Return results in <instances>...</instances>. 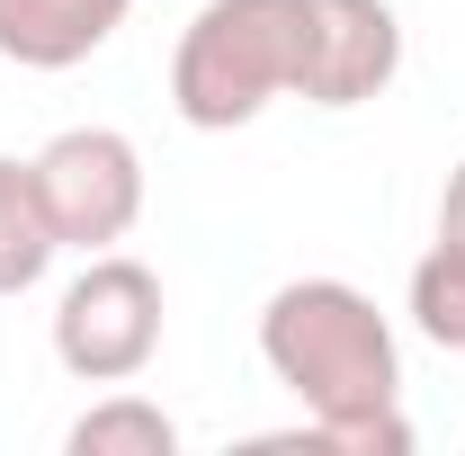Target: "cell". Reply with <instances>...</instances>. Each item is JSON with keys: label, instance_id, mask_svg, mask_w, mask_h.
Returning <instances> with one entry per match:
<instances>
[{"label": "cell", "instance_id": "9", "mask_svg": "<svg viewBox=\"0 0 465 456\" xmlns=\"http://www.w3.org/2000/svg\"><path fill=\"white\" fill-rule=\"evenodd\" d=\"M411 332L430 349L465 358V251H448V242L420 251V269H411Z\"/></svg>", "mask_w": 465, "mask_h": 456}, {"label": "cell", "instance_id": "8", "mask_svg": "<svg viewBox=\"0 0 465 456\" xmlns=\"http://www.w3.org/2000/svg\"><path fill=\"white\" fill-rule=\"evenodd\" d=\"M63 448L72 456H171L179 421L162 411V402H143V394H108V402H90V411L72 421Z\"/></svg>", "mask_w": 465, "mask_h": 456}, {"label": "cell", "instance_id": "4", "mask_svg": "<svg viewBox=\"0 0 465 456\" xmlns=\"http://www.w3.org/2000/svg\"><path fill=\"white\" fill-rule=\"evenodd\" d=\"M36 197L54 215V242L63 251H116L134 215H143V153L134 134L116 125H63L54 144L36 153Z\"/></svg>", "mask_w": 465, "mask_h": 456}, {"label": "cell", "instance_id": "5", "mask_svg": "<svg viewBox=\"0 0 465 456\" xmlns=\"http://www.w3.org/2000/svg\"><path fill=\"white\" fill-rule=\"evenodd\" d=\"M403 72V18L385 0H304L295 36V99L313 108H367Z\"/></svg>", "mask_w": 465, "mask_h": 456}, {"label": "cell", "instance_id": "3", "mask_svg": "<svg viewBox=\"0 0 465 456\" xmlns=\"http://www.w3.org/2000/svg\"><path fill=\"white\" fill-rule=\"evenodd\" d=\"M54 358L81 385H134L162 358V278L125 251H90L54 304Z\"/></svg>", "mask_w": 465, "mask_h": 456}, {"label": "cell", "instance_id": "6", "mask_svg": "<svg viewBox=\"0 0 465 456\" xmlns=\"http://www.w3.org/2000/svg\"><path fill=\"white\" fill-rule=\"evenodd\" d=\"M134 0H0V63L18 72H72L125 27Z\"/></svg>", "mask_w": 465, "mask_h": 456}, {"label": "cell", "instance_id": "7", "mask_svg": "<svg viewBox=\"0 0 465 456\" xmlns=\"http://www.w3.org/2000/svg\"><path fill=\"white\" fill-rule=\"evenodd\" d=\"M54 215L36 197V162H9L0 153V295H27V286L54 269Z\"/></svg>", "mask_w": 465, "mask_h": 456}, {"label": "cell", "instance_id": "2", "mask_svg": "<svg viewBox=\"0 0 465 456\" xmlns=\"http://www.w3.org/2000/svg\"><path fill=\"white\" fill-rule=\"evenodd\" d=\"M295 36H304V0H206L171 55L179 125L232 134L260 108L295 99Z\"/></svg>", "mask_w": 465, "mask_h": 456}, {"label": "cell", "instance_id": "10", "mask_svg": "<svg viewBox=\"0 0 465 456\" xmlns=\"http://www.w3.org/2000/svg\"><path fill=\"white\" fill-rule=\"evenodd\" d=\"M439 242H448V251H465V162L448 171V197H439Z\"/></svg>", "mask_w": 465, "mask_h": 456}, {"label": "cell", "instance_id": "1", "mask_svg": "<svg viewBox=\"0 0 465 456\" xmlns=\"http://www.w3.org/2000/svg\"><path fill=\"white\" fill-rule=\"evenodd\" d=\"M260 358L269 376L304 402L295 439H322L341 421L403 411V349L394 322L376 313V295L349 278H287L260 304Z\"/></svg>", "mask_w": 465, "mask_h": 456}]
</instances>
